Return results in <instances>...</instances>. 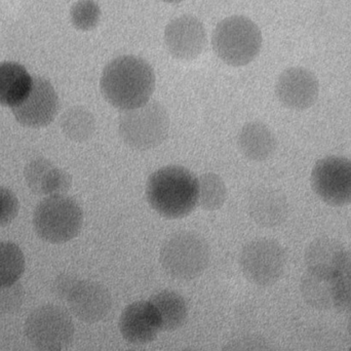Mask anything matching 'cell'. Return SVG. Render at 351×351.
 I'll list each match as a JSON object with an SVG mask.
<instances>
[{
	"instance_id": "cell-30",
	"label": "cell",
	"mask_w": 351,
	"mask_h": 351,
	"mask_svg": "<svg viewBox=\"0 0 351 351\" xmlns=\"http://www.w3.org/2000/svg\"><path fill=\"white\" fill-rule=\"evenodd\" d=\"M350 351H351V348H350Z\"/></svg>"
},
{
	"instance_id": "cell-11",
	"label": "cell",
	"mask_w": 351,
	"mask_h": 351,
	"mask_svg": "<svg viewBox=\"0 0 351 351\" xmlns=\"http://www.w3.org/2000/svg\"><path fill=\"white\" fill-rule=\"evenodd\" d=\"M60 110L57 92L49 80L45 77L33 78L30 92L18 106L12 108L14 119L21 125L33 129L51 125Z\"/></svg>"
},
{
	"instance_id": "cell-21",
	"label": "cell",
	"mask_w": 351,
	"mask_h": 351,
	"mask_svg": "<svg viewBox=\"0 0 351 351\" xmlns=\"http://www.w3.org/2000/svg\"><path fill=\"white\" fill-rule=\"evenodd\" d=\"M149 301L158 311L162 331H176L185 325L188 319V305L179 293L171 290L160 291Z\"/></svg>"
},
{
	"instance_id": "cell-27",
	"label": "cell",
	"mask_w": 351,
	"mask_h": 351,
	"mask_svg": "<svg viewBox=\"0 0 351 351\" xmlns=\"http://www.w3.org/2000/svg\"><path fill=\"white\" fill-rule=\"evenodd\" d=\"M221 351H276V350L263 336L245 335L231 340Z\"/></svg>"
},
{
	"instance_id": "cell-1",
	"label": "cell",
	"mask_w": 351,
	"mask_h": 351,
	"mask_svg": "<svg viewBox=\"0 0 351 351\" xmlns=\"http://www.w3.org/2000/svg\"><path fill=\"white\" fill-rule=\"evenodd\" d=\"M156 82L154 68L147 61L125 55L105 66L100 88L105 100L123 112L147 104L156 90Z\"/></svg>"
},
{
	"instance_id": "cell-25",
	"label": "cell",
	"mask_w": 351,
	"mask_h": 351,
	"mask_svg": "<svg viewBox=\"0 0 351 351\" xmlns=\"http://www.w3.org/2000/svg\"><path fill=\"white\" fill-rule=\"evenodd\" d=\"M70 20L77 30H93L101 20L100 5L95 0H78L71 6Z\"/></svg>"
},
{
	"instance_id": "cell-7",
	"label": "cell",
	"mask_w": 351,
	"mask_h": 351,
	"mask_svg": "<svg viewBox=\"0 0 351 351\" xmlns=\"http://www.w3.org/2000/svg\"><path fill=\"white\" fill-rule=\"evenodd\" d=\"M210 259L208 241L192 231L176 233L160 247V265L175 280H191L198 278L208 268Z\"/></svg>"
},
{
	"instance_id": "cell-18",
	"label": "cell",
	"mask_w": 351,
	"mask_h": 351,
	"mask_svg": "<svg viewBox=\"0 0 351 351\" xmlns=\"http://www.w3.org/2000/svg\"><path fill=\"white\" fill-rule=\"evenodd\" d=\"M304 258L307 271L326 276L341 274L348 260L343 245L328 237L313 239L306 247Z\"/></svg>"
},
{
	"instance_id": "cell-13",
	"label": "cell",
	"mask_w": 351,
	"mask_h": 351,
	"mask_svg": "<svg viewBox=\"0 0 351 351\" xmlns=\"http://www.w3.org/2000/svg\"><path fill=\"white\" fill-rule=\"evenodd\" d=\"M319 84L311 70L291 67L284 70L276 84V95L280 104L291 110L303 111L317 102Z\"/></svg>"
},
{
	"instance_id": "cell-15",
	"label": "cell",
	"mask_w": 351,
	"mask_h": 351,
	"mask_svg": "<svg viewBox=\"0 0 351 351\" xmlns=\"http://www.w3.org/2000/svg\"><path fill=\"white\" fill-rule=\"evenodd\" d=\"M123 339L136 346L154 341L162 331L160 317L150 301H137L128 305L119 322Z\"/></svg>"
},
{
	"instance_id": "cell-20",
	"label": "cell",
	"mask_w": 351,
	"mask_h": 351,
	"mask_svg": "<svg viewBox=\"0 0 351 351\" xmlns=\"http://www.w3.org/2000/svg\"><path fill=\"white\" fill-rule=\"evenodd\" d=\"M32 82L33 78L21 64L0 63V105L10 108L20 105L28 96Z\"/></svg>"
},
{
	"instance_id": "cell-4",
	"label": "cell",
	"mask_w": 351,
	"mask_h": 351,
	"mask_svg": "<svg viewBox=\"0 0 351 351\" xmlns=\"http://www.w3.org/2000/svg\"><path fill=\"white\" fill-rule=\"evenodd\" d=\"M51 291L66 302L72 315L84 323H99L106 319L112 309V297L108 289L94 280L62 274L53 280Z\"/></svg>"
},
{
	"instance_id": "cell-3",
	"label": "cell",
	"mask_w": 351,
	"mask_h": 351,
	"mask_svg": "<svg viewBox=\"0 0 351 351\" xmlns=\"http://www.w3.org/2000/svg\"><path fill=\"white\" fill-rule=\"evenodd\" d=\"M263 36L258 25L245 16H231L215 27L212 47L217 57L227 65L241 67L259 56Z\"/></svg>"
},
{
	"instance_id": "cell-2",
	"label": "cell",
	"mask_w": 351,
	"mask_h": 351,
	"mask_svg": "<svg viewBox=\"0 0 351 351\" xmlns=\"http://www.w3.org/2000/svg\"><path fill=\"white\" fill-rule=\"evenodd\" d=\"M145 194L152 210L162 218H185L197 206V178L184 167H164L148 178Z\"/></svg>"
},
{
	"instance_id": "cell-6",
	"label": "cell",
	"mask_w": 351,
	"mask_h": 351,
	"mask_svg": "<svg viewBox=\"0 0 351 351\" xmlns=\"http://www.w3.org/2000/svg\"><path fill=\"white\" fill-rule=\"evenodd\" d=\"M170 115L158 101L133 110L123 111L119 119V134L132 149L147 152L162 145L170 131Z\"/></svg>"
},
{
	"instance_id": "cell-16",
	"label": "cell",
	"mask_w": 351,
	"mask_h": 351,
	"mask_svg": "<svg viewBox=\"0 0 351 351\" xmlns=\"http://www.w3.org/2000/svg\"><path fill=\"white\" fill-rule=\"evenodd\" d=\"M247 210L252 220L261 227L272 228L284 224L288 219V198L284 192L268 186L252 191L247 200Z\"/></svg>"
},
{
	"instance_id": "cell-10",
	"label": "cell",
	"mask_w": 351,
	"mask_h": 351,
	"mask_svg": "<svg viewBox=\"0 0 351 351\" xmlns=\"http://www.w3.org/2000/svg\"><path fill=\"white\" fill-rule=\"evenodd\" d=\"M315 193L332 206L351 204V160L342 156H327L317 160L311 176Z\"/></svg>"
},
{
	"instance_id": "cell-9",
	"label": "cell",
	"mask_w": 351,
	"mask_h": 351,
	"mask_svg": "<svg viewBox=\"0 0 351 351\" xmlns=\"http://www.w3.org/2000/svg\"><path fill=\"white\" fill-rule=\"evenodd\" d=\"M287 255L280 243L271 239H253L241 250L239 267L243 276L258 287L276 284L284 274Z\"/></svg>"
},
{
	"instance_id": "cell-26",
	"label": "cell",
	"mask_w": 351,
	"mask_h": 351,
	"mask_svg": "<svg viewBox=\"0 0 351 351\" xmlns=\"http://www.w3.org/2000/svg\"><path fill=\"white\" fill-rule=\"evenodd\" d=\"M25 301V290L21 282L0 287V315H12L20 311Z\"/></svg>"
},
{
	"instance_id": "cell-19",
	"label": "cell",
	"mask_w": 351,
	"mask_h": 351,
	"mask_svg": "<svg viewBox=\"0 0 351 351\" xmlns=\"http://www.w3.org/2000/svg\"><path fill=\"white\" fill-rule=\"evenodd\" d=\"M237 146L251 162H264L274 156L278 146L276 136L262 121H250L239 130Z\"/></svg>"
},
{
	"instance_id": "cell-24",
	"label": "cell",
	"mask_w": 351,
	"mask_h": 351,
	"mask_svg": "<svg viewBox=\"0 0 351 351\" xmlns=\"http://www.w3.org/2000/svg\"><path fill=\"white\" fill-rule=\"evenodd\" d=\"M25 256L16 243H0V287L12 286L25 271Z\"/></svg>"
},
{
	"instance_id": "cell-22",
	"label": "cell",
	"mask_w": 351,
	"mask_h": 351,
	"mask_svg": "<svg viewBox=\"0 0 351 351\" xmlns=\"http://www.w3.org/2000/svg\"><path fill=\"white\" fill-rule=\"evenodd\" d=\"M60 127L66 138L76 143H84L96 132V119L84 107L74 106L63 113Z\"/></svg>"
},
{
	"instance_id": "cell-14",
	"label": "cell",
	"mask_w": 351,
	"mask_h": 351,
	"mask_svg": "<svg viewBox=\"0 0 351 351\" xmlns=\"http://www.w3.org/2000/svg\"><path fill=\"white\" fill-rule=\"evenodd\" d=\"M300 290L305 302L321 311H346L351 305L341 274L326 276L306 270L301 278Z\"/></svg>"
},
{
	"instance_id": "cell-8",
	"label": "cell",
	"mask_w": 351,
	"mask_h": 351,
	"mask_svg": "<svg viewBox=\"0 0 351 351\" xmlns=\"http://www.w3.org/2000/svg\"><path fill=\"white\" fill-rule=\"evenodd\" d=\"M24 332L37 350L64 351L71 346L75 328L66 309L55 304H45L29 313Z\"/></svg>"
},
{
	"instance_id": "cell-17",
	"label": "cell",
	"mask_w": 351,
	"mask_h": 351,
	"mask_svg": "<svg viewBox=\"0 0 351 351\" xmlns=\"http://www.w3.org/2000/svg\"><path fill=\"white\" fill-rule=\"evenodd\" d=\"M24 178L29 189L37 195H64L72 186L71 175L47 158L29 162L24 169Z\"/></svg>"
},
{
	"instance_id": "cell-23",
	"label": "cell",
	"mask_w": 351,
	"mask_h": 351,
	"mask_svg": "<svg viewBox=\"0 0 351 351\" xmlns=\"http://www.w3.org/2000/svg\"><path fill=\"white\" fill-rule=\"evenodd\" d=\"M197 181L198 206L208 212L220 210L228 196L224 180L215 173H206L200 176Z\"/></svg>"
},
{
	"instance_id": "cell-5",
	"label": "cell",
	"mask_w": 351,
	"mask_h": 351,
	"mask_svg": "<svg viewBox=\"0 0 351 351\" xmlns=\"http://www.w3.org/2000/svg\"><path fill=\"white\" fill-rule=\"evenodd\" d=\"M84 225V210L74 198L47 196L33 214L35 232L43 241L61 245L75 239Z\"/></svg>"
},
{
	"instance_id": "cell-12",
	"label": "cell",
	"mask_w": 351,
	"mask_h": 351,
	"mask_svg": "<svg viewBox=\"0 0 351 351\" xmlns=\"http://www.w3.org/2000/svg\"><path fill=\"white\" fill-rule=\"evenodd\" d=\"M165 45L173 58L192 61L204 53L208 35L202 21L184 14L171 21L165 29Z\"/></svg>"
},
{
	"instance_id": "cell-29",
	"label": "cell",
	"mask_w": 351,
	"mask_h": 351,
	"mask_svg": "<svg viewBox=\"0 0 351 351\" xmlns=\"http://www.w3.org/2000/svg\"><path fill=\"white\" fill-rule=\"evenodd\" d=\"M162 1L168 2V3H176V2H181L183 0H162Z\"/></svg>"
},
{
	"instance_id": "cell-28",
	"label": "cell",
	"mask_w": 351,
	"mask_h": 351,
	"mask_svg": "<svg viewBox=\"0 0 351 351\" xmlns=\"http://www.w3.org/2000/svg\"><path fill=\"white\" fill-rule=\"evenodd\" d=\"M20 202L16 194L0 186V226L10 224L18 216Z\"/></svg>"
}]
</instances>
